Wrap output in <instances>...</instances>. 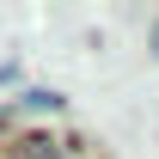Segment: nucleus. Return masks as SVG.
<instances>
[{
  "mask_svg": "<svg viewBox=\"0 0 159 159\" xmlns=\"http://www.w3.org/2000/svg\"><path fill=\"white\" fill-rule=\"evenodd\" d=\"M19 104H31V110H55V104H61V98H55V92H25V98H19Z\"/></svg>",
  "mask_w": 159,
  "mask_h": 159,
  "instance_id": "nucleus-2",
  "label": "nucleus"
},
{
  "mask_svg": "<svg viewBox=\"0 0 159 159\" xmlns=\"http://www.w3.org/2000/svg\"><path fill=\"white\" fill-rule=\"evenodd\" d=\"M19 159H67L55 147V141H43V135H31V141H19Z\"/></svg>",
  "mask_w": 159,
  "mask_h": 159,
  "instance_id": "nucleus-1",
  "label": "nucleus"
},
{
  "mask_svg": "<svg viewBox=\"0 0 159 159\" xmlns=\"http://www.w3.org/2000/svg\"><path fill=\"white\" fill-rule=\"evenodd\" d=\"M0 159H6V153H0Z\"/></svg>",
  "mask_w": 159,
  "mask_h": 159,
  "instance_id": "nucleus-3",
  "label": "nucleus"
}]
</instances>
